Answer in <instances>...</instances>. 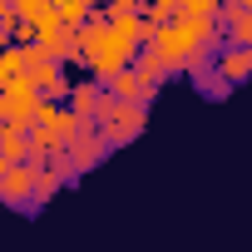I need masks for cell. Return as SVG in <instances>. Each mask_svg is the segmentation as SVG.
<instances>
[{
  "mask_svg": "<svg viewBox=\"0 0 252 252\" xmlns=\"http://www.w3.org/2000/svg\"><path fill=\"white\" fill-rule=\"evenodd\" d=\"M213 35H218V15H173L154 25L144 45H154L173 74H203L213 64Z\"/></svg>",
  "mask_w": 252,
  "mask_h": 252,
  "instance_id": "6da1fadb",
  "label": "cell"
},
{
  "mask_svg": "<svg viewBox=\"0 0 252 252\" xmlns=\"http://www.w3.org/2000/svg\"><path fill=\"white\" fill-rule=\"evenodd\" d=\"M79 124H84V119H79L69 104H60V99H40V109H35V119H30V158H50V154H60Z\"/></svg>",
  "mask_w": 252,
  "mask_h": 252,
  "instance_id": "7a4b0ae2",
  "label": "cell"
},
{
  "mask_svg": "<svg viewBox=\"0 0 252 252\" xmlns=\"http://www.w3.org/2000/svg\"><path fill=\"white\" fill-rule=\"evenodd\" d=\"M94 124H99V134L109 149H124V144H134L139 129H144V104L134 99H119V94H99V109H94Z\"/></svg>",
  "mask_w": 252,
  "mask_h": 252,
  "instance_id": "3957f363",
  "label": "cell"
},
{
  "mask_svg": "<svg viewBox=\"0 0 252 252\" xmlns=\"http://www.w3.org/2000/svg\"><path fill=\"white\" fill-rule=\"evenodd\" d=\"M35 109H40V89H35L25 74L0 89V124H25V129H30Z\"/></svg>",
  "mask_w": 252,
  "mask_h": 252,
  "instance_id": "277c9868",
  "label": "cell"
},
{
  "mask_svg": "<svg viewBox=\"0 0 252 252\" xmlns=\"http://www.w3.org/2000/svg\"><path fill=\"white\" fill-rule=\"evenodd\" d=\"M35 163L40 158H20V163L5 168V178H0V198H5V208L35 213Z\"/></svg>",
  "mask_w": 252,
  "mask_h": 252,
  "instance_id": "5b68a950",
  "label": "cell"
},
{
  "mask_svg": "<svg viewBox=\"0 0 252 252\" xmlns=\"http://www.w3.org/2000/svg\"><path fill=\"white\" fill-rule=\"evenodd\" d=\"M104 89H109V94H119V99H134V104H149V99L158 94V84L139 79V74H134V64H124V69H114V74L104 79Z\"/></svg>",
  "mask_w": 252,
  "mask_h": 252,
  "instance_id": "8992f818",
  "label": "cell"
},
{
  "mask_svg": "<svg viewBox=\"0 0 252 252\" xmlns=\"http://www.w3.org/2000/svg\"><path fill=\"white\" fill-rule=\"evenodd\" d=\"M35 45H40L45 55H55L60 64H79V30H74V25H55V30H45Z\"/></svg>",
  "mask_w": 252,
  "mask_h": 252,
  "instance_id": "52a82bcc",
  "label": "cell"
},
{
  "mask_svg": "<svg viewBox=\"0 0 252 252\" xmlns=\"http://www.w3.org/2000/svg\"><path fill=\"white\" fill-rule=\"evenodd\" d=\"M213 69H218L227 84L252 79V45H222V50L213 55Z\"/></svg>",
  "mask_w": 252,
  "mask_h": 252,
  "instance_id": "ba28073f",
  "label": "cell"
},
{
  "mask_svg": "<svg viewBox=\"0 0 252 252\" xmlns=\"http://www.w3.org/2000/svg\"><path fill=\"white\" fill-rule=\"evenodd\" d=\"M25 79H30L35 89H50L55 79H64V64H60L55 55H45L40 45H30V50H25Z\"/></svg>",
  "mask_w": 252,
  "mask_h": 252,
  "instance_id": "9c48e42d",
  "label": "cell"
},
{
  "mask_svg": "<svg viewBox=\"0 0 252 252\" xmlns=\"http://www.w3.org/2000/svg\"><path fill=\"white\" fill-rule=\"evenodd\" d=\"M218 25L227 30V45H252V10L247 5H218Z\"/></svg>",
  "mask_w": 252,
  "mask_h": 252,
  "instance_id": "30bf717a",
  "label": "cell"
},
{
  "mask_svg": "<svg viewBox=\"0 0 252 252\" xmlns=\"http://www.w3.org/2000/svg\"><path fill=\"white\" fill-rule=\"evenodd\" d=\"M129 64H134V74H139V79H149V84H163V79L173 74V69H168V60H163L154 45H139Z\"/></svg>",
  "mask_w": 252,
  "mask_h": 252,
  "instance_id": "8fae6325",
  "label": "cell"
},
{
  "mask_svg": "<svg viewBox=\"0 0 252 252\" xmlns=\"http://www.w3.org/2000/svg\"><path fill=\"white\" fill-rule=\"evenodd\" d=\"M0 154H5L10 163L30 158V129L25 124H0Z\"/></svg>",
  "mask_w": 252,
  "mask_h": 252,
  "instance_id": "7c38bea8",
  "label": "cell"
},
{
  "mask_svg": "<svg viewBox=\"0 0 252 252\" xmlns=\"http://www.w3.org/2000/svg\"><path fill=\"white\" fill-rule=\"evenodd\" d=\"M99 94H104V84H99V79H84V84H69V99H64V104H69L79 119H94Z\"/></svg>",
  "mask_w": 252,
  "mask_h": 252,
  "instance_id": "4fadbf2b",
  "label": "cell"
},
{
  "mask_svg": "<svg viewBox=\"0 0 252 252\" xmlns=\"http://www.w3.org/2000/svg\"><path fill=\"white\" fill-rule=\"evenodd\" d=\"M25 50L30 45H0V89L25 74Z\"/></svg>",
  "mask_w": 252,
  "mask_h": 252,
  "instance_id": "5bb4252c",
  "label": "cell"
},
{
  "mask_svg": "<svg viewBox=\"0 0 252 252\" xmlns=\"http://www.w3.org/2000/svg\"><path fill=\"white\" fill-rule=\"evenodd\" d=\"M55 10H60V20H64V25H74V30H79V25L89 20V10H94V0H55Z\"/></svg>",
  "mask_w": 252,
  "mask_h": 252,
  "instance_id": "9a60e30c",
  "label": "cell"
},
{
  "mask_svg": "<svg viewBox=\"0 0 252 252\" xmlns=\"http://www.w3.org/2000/svg\"><path fill=\"white\" fill-rule=\"evenodd\" d=\"M144 15H149L154 25H163V20L178 15V0H144Z\"/></svg>",
  "mask_w": 252,
  "mask_h": 252,
  "instance_id": "2e32d148",
  "label": "cell"
},
{
  "mask_svg": "<svg viewBox=\"0 0 252 252\" xmlns=\"http://www.w3.org/2000/svg\"><path fill=\"white\" fill-rule=\"evenodd\" d=\"M198 79H203V89H208V99H227V89H232V84H227V79H222V74H218V69H213V74H208V69H203V74H198Z\"/></svg>",
  "mask_w": 252,
  "mask_h": 252,
  "instance_id": "e0dca14e",
  "label": "cell"
},
{
  "mask_svg": "<svg viewBox=\"0 0 252 252\" xmlns=\"http://www.w3.org/2000/svg\"><path fill=\"white\" fill-rule=\"evenodd\" d=\"M178 15H218V0H178Z\"/></svg>",
  "mask_w": 252,
  "mask_h": 252,
  "instance_id": "ac0fdd59",
  "label": "cell"
},
{
  "mask_svg": "<svg viewBox=\"0 0 252 252\" xmlns=\"http://www.w3.org/2000/svg\"><path fill=\"white\" fill-rule=\"evenodd\" d=\"M109 15H144V0H109Z\"/></svg>",
  "mask_w": 252,
  "mask_h": 252,
  "instance_id": "d6986e66",
  "label": "cell"
},
{
  "mask_svg": "<svg viewBox=\"0 0 252 252\" xmlns=\"http://www.w3.org/2000/svg\"><path fill=\"white\" fill-rule=\"evenodd\" d=\"M5 168H10V158H5V154H0V178H5ZM0 203H5V198H0Z\"/></svg>",
  "mask_w": 252,
  "mask_h": 252,
  "instance_id": "ffe728a7",
  "label": "cell"
},
{
  "mask_svg": "<svg viewBox=\"0 0 252 252\" xmlns=\"http://www.w3.org/2000/svg\"><path fill=\"white\" fill-rule=\"evenodd\" d=\"M218 5H247V0H218Z\"/></svg>",
  "mask_w": 252,
  "mask_h": 252,
  "instance_id": "44dd1931",
  "label": "cell"
},
{
  "mask_svg": "<svg viewBox=\"0 0 252 252\" xmlns=\"http://www.w3.org/2000/svg\"><path fill=\"white\" fill-rule=\"evenodd\" d=\"M0 45H5V30H0Z\"/></svg>",
  "mask_w": 252,
  "mask_h": 252,
  "instance_id": "7402d4cb",
  "label": "cell"
},
{
  "mask_svg": "<svg viewBox=\"0 0 252 252\" xmlns=\"http://www.w3.org/2000/svg\"><path fill=\"white\" fill-rule=\"evenodd\" d=\"M247 10H252V0H247Z\"/></svg>",
  "mask_w": 252,
  "mask_h": 252,
  "instance_id": "603a6c76",
  "label": "cell"
}]
</instances>
